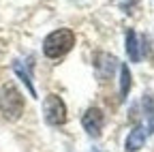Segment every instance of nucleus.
<instances>
[{
  "label": "nucleus",
  "instance_id": "nucleus-6",
  "mask_svg": "<svg viewBox=\"0 0 154 152\" xmlns=\"http://www.w3.org/2000/svg\"><path fill=\"white\" fill-rule=\"evenodd\" d=\"M126 54H128L131 62H139V58H141V54H139V36L135 34L133 28L126 30Z\"/></svg>",
  "mask_w": 154,
  "mask_h": 152
},
{
  "label": "nucleus",
  "instance_id": "nucleus-5",
  "mask_svg": "<svg viewBox=\"0 0 154 152\" xmlns=\"http://www.w3.org/2000/svg\"><path fill=\"white\" fill-rule=\"evenodd\" d=\"M146 139H148L146 129H143V126H135V129L128 133V137H126V144H124V146H126L128 152H137L139 148H143Z\"/></svg>",
  "mask_w": 154,
  "mask_h": 152
},
{
  "label": "nucleus",
  "instance_id": "nucleus-7",
  "mask_svg": "<svg viewBox=\"0 0 154 152\" xmlns=\"http://www.w3.org/2000/svg\"><path fill=\"white\" fill-rule=\"evenodd\" d=\"M141 107H143V113H146V118H148V129H146V133H154V97L146 94L143 101H141Z\"/></svg>",
  "mask_w": 154,
  "mask_h": 152
},
{
  "label": "nucleus",
  "instance_id": "nucleus-1",
  "mask_svg": "<svg viewBox=\"0 0 154 152\" xmlns=\"http://www.w3.org/2000/svg\"><path fill=\"white\" fill-rule=\"evenodd\" d=\"M73 45H75V32L71 28H58V30H54L45 36L43 54L47 58L56 60V58H60V56H64L66 51H71Z\"/></svg>",
  "mask_w": 154,
  "mask_h": 152
},
{
  "label": "nucleus",
  "instance_id": "nucleus-9",
  "mask_svg": "<svg viewBox=\"0 0 154 152\" xmlns=\"http://www.w3.org/2000/svg\"><path fill=\"white\" fill-rule=\"evenodd\" d=\"M15 73H17V75H19V77H22L24 82H26V86H28V90H30V94H32V97H34V86H32V82H30V73H28V71H26V69H24L22 64H19V62L15 64Z\"/></svg>",
  "mask_w": 154,
  "mask_h": 152
},
{
  "label": "nucleus",
  "instance_id": "nucleus-2",
  "mask_svg": "<svg viewBox=\"0 0 154 152\" xmlns=\"http://www.w3.org/2000/svg\"><path fill=\"white\" fill-rule=\"evenodd\" d=\"M24 107H26L24 94L13 84H5L0 88V113L7 120H17L24 113Z\"/></svg>",
  "mask_w": 154,
  "mask_h": 152
},
{
  "label": "nucleus",
  "instance_id": "nucleus-8",
  "mask_svg": "<svg viewBox=\"0 0 154 152\" xmlns=\"http://www.w3.org/2000/svg\"><path fill=\"white\" fill-rule=\"evenodd\" d=\"M131 90V71L126 64H120V99H126Z\"/></svg>",
  "mask_w": 154,
  "mask_h": 152
},
{
  "label": "nucleus",
  "instance_id": "nucleus-3",
  "mask_svg": "<svg viewBox=\"0 0 154 152\" xmlns=\"http://www.w3.org/2000/svg\"><path fill=\"white\" fill-rule=\"evenodd\" d=\"M43 118L51 126H60L66 122V105L58 94H47L43 99Z\"/></svg>",
  "mask_w": 154,
  "mask_h": 152
},
{
  "label": "nucleus",
  "instance_id": "nucleus-4",
  "mask_svg": "<svg viewBox=\"0 0 154 152\" xmlns=\"http://www.w3.org/2000/svg\"><path fill=\"white\" fill-rule=\"evenodd\" d=\"M82 124H84L88 135L99 137L101 131H103V124H105V113L99 107H90V109H86V113L82 116Z\"/></svg>",
  "mask_w": 154,
  "mask_h": 152
}]
</instances>
